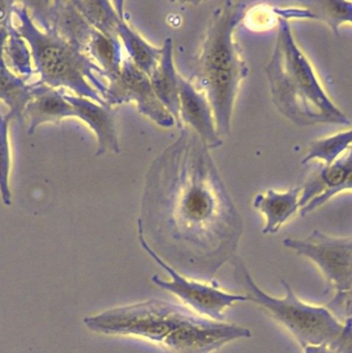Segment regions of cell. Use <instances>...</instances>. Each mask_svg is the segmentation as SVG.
<instances>
[{"instance_id": "obj_1", "label": "cell", "mask_w": 352, "mask_h": 353, "mask_svg": "<svg viewBox=\"0 0 352 353\" xmlns=\"http://www.w3.org/2000/svg\"><path fill=\"white\" fill-rule=\"evenodd\" d=\"M195 136L193 148L184 140L174 144L175 167L169 152L159 162V176L151 179L159 195H145L138 220V234L162 260L180 274L202 282H215V274L236 257L244 222L219 181L204 143Z\"/></svg>"}, {"instance_id": "obj_2", "label": "cell", "mask_w": 352, "mask_h": 353, "mask_svg": "<svg viewBox=\"0 0 352 353\" xmlns=\"http://www.w3.org/2000/svg\"><path fill=\"white\" fill-rule=\"evenodd\" d=\"M83 323L95 334L140 339L165 353H213L252 336L244 326L208 319L186 305L159 299L85 316Z\"/></svg>"}, {"instance_id": "obj_3", "label": "cell", "mask_w": 352, "mask_h": 353, "mask_svg": "<svg viewBox=\"0 0 352 353\" xmlns=\"http://www.w3.org/2000/svg\"><path fill=\"white\" fill-rule=\"evenodd\" d=\"M265 73L273 104L292 123L300 127L319 123L349 125L347 115L325 92L286 20L279 19L275 48Z\"/></svg>"}, {"instance_id": "obj_4", "label": "cell", "mask_w": 352, "mask_h": 353, "mask_svg": "<svg viewBox=\"0 0 352 353\" xmlns=\"http://www.w3.org/2000/svg\"><path fill=\"white\" fill-rule=\"evenodd\" d=\"M14 13L20 20L16 30L30 45L35 73L41 76L37 83L54 90L66 88L75 96L106 105L107 79L90 57L59 37L41 32L24 6H14Z\"/></svg>"}, {"instance_id": "obj_5", "label": "cell", "mask_w": 352, "mask_h": 353, "mask_svg": "<svg viewBox=\"0 0 352 353\" xmlns=\"http://www.w3.org/2000/svg\"><path fill=\"white\" fill-rule=\"evenodd\" d=\"M233 274L244 287L248 301H252L288 330L296 342L306 346H335L346 330V323L340 321L325 307L302 301L289 284L282 280L285 294L275 297L263 291L253 280L239 256L231 261Z\"/></svg>"}, {"instance_id": "obj_6", "label": "cell", "mask_w": 352, "mask_h": 353, "mask_svg": "<svg viewBox=\"0 0 352 353\" xmlns=\"http://www.w3.org/2000/svg\"><path fill=\"white\" fill-rule=\"evenodd\" d=\"M139 243L147 255L161 266L169 276V280L161 278L159 274L151 276V282L162 290L167 291L175 295L186 307L195 313L215 320L224 321L225 313L228 309L237 303L248 301L246 294L227 292L219 288V283H207L188 278L174 270L169 264L162 260L149 247L143 236L138 234Z\"/></svg>"}, {"instance_id": "obj_7", "label": "cell", "mask_w": 352, "mask_h": 353, "mask_svg": "<svg viewBox=\"0 0 352 353\" xmlns=\"http://www.w3.org/2000/svg\"><path fill=\"white\" fill-rule=\"evenodd\" d=\"M248 3L226 1L213 11L198 57L199 73L246 69L234 32L244 19Z\"/></svg>"}, {"instance_id": "obj_8", "label": "cell", "mask_w": 352, "mask_h": 353, "mask_svg": "<svg viewBox=\"0 0 352 353\" xmlns=\"http://www.w3.org/2000/svg\"><path fill=\"white\" fill-rule=\"evenodd\" d=\"M284 247L316 264L335 292L352 286V237H335L315 230L304 239H285Z\"/></svg>"}, {"instance_id": "obj_9", "label": "cell", "mask_w": 352, "mask_h": 353, "mask_svg": "<svg viewBox=\"0 0 352 353\" xmlns=\"http://www.w3.org/2000/svg\"><path fill=\"white\" fill-rule=\"evenodd\" d=\"M104 100L111 108L133 103L141 114L159 127L172 128L176 125L175 119L155 96L148 76L126 57L119 73L108 80Z\"/></svg>"}, {"instance_id": "obj_10", "label": "cell", "mask_w": 352, "mask_h": 353, "mask_svg": "<svg viewBox=\"0 0 352 353\" xmlns=\"http://www.w3.org/2000/svg\"><path fill=\"white\" fill-rule=\"evenodd\" d=\"M22 5L30 11L31 20L41 26L46 34L59 37L86 53L95 28L85 20L72 1L37 0ZM29 13V12H28Z\"/></svg>"}, {"instance_id": "obj_11", "label": "cell", "mask_w": 352, "mask_h": 353, "mask_svg": "<svg viewBox=\"0 0 352 353\" xmlns=\"http://www.w3.org/2000/svg\"><path fill=\"white\" fill-rule=\"evenodd\" d=\"M179 117L182 125L192 128L207 148L215 150L223 143L207 97L182 76H179Z\"/></svg>"}, {"instance_id": "obj_12", "label": "cell", "mask_w": 352, "mask_h": 353, "mask_svg": "<svg viewBox=\"0 0 352 353\" xmlns=\"http://www.w3.org/2000/svg\"><path fill=\"white\" fill-rule=\"evenodd\" d=\"M64 98L74 109L75 117L84 121L95 133L97 142L95 156H103L110 152H119L117 125L113 108L66 92Z\"/></svg>"}, {"instance_id": "obj_13", "label": "cell", "mask_w": 352, "mask_h": 353, "mask_svg": "<svg viewBox=\"0 0 352 353\" xmlns=\"http://www.w3.org/2000/svg\"><path fill=\"white\" fill-rule=\"evenodd\" d=\"M279 19L312 20L325 24L335 36L339 37L340 28L345 24L352 26V1L343 0H316L304 1L292 7H273Z\"/></svg>"}, {"instance_id": "obj_14", "label": "cell", "mask_w": 352, "mask_h": 353, "mask_svg": "<svg viewBox=\"0 0 352 353\" xmlns=\"http://www.w3.org/2000/svg\"><path fill=\"white\" fill-rule=\"evenodd\" d=\"M32 84V98L23 113V119L28 121L27 135H33L43 123H58L62 119L75 117L74 109L64 98L66 90H54L37 82Z\"/></svg>"}, {"instance_id": "obj_15", "label": "cell", "mask_w": 352, "mask_h": 353, "mask_svg": "<svg viewBox=\"0 0 352 353\" xmlns=\"http://www.w3.org/2000/svg\"><path fill=\"white\" fill-rule=\"evenodd\" d=\"M302 192V188L295 187L282 192L267 190L255 196L253 206L265 219L263 234H275L296 212H300Z\"/></svg>"}, {"instance_id": "obj_16", "label": "cell", "mask_w": 352, "mask_h": 353, "mask_svg": "<svg viewBox=\"0 0 352 353\" xmlns=\"http://www.w3.org/2000/svg\"><path fill=\"white\" fill-rule=\"evenodd\" d=\"M179 76L174 65L172 41L167 39L162 47L159 65L148 77L159 102L175 119L177 127L182 128L179 117Z\"/></svg>"}, {"instance_id": "obj_17", "label": "cell", "mask_w": 352, "mask_h": 353, "mask_svg": "<svg viewBox=\"0 0 352 353\" xmlns=\"http://www.w3.org/2000/svg\"><path fill=\"white\" fill-rule=\"evenodd\" d=\"M117 37L126 50V57L143 73L150 75L159 65L162 48L153 46L136 32L128 23L126 13L118 24Z\"/></svg>"}, {"instance_id": "obj_18", "label": "cell", "mask_w": 352, "mask_h": 353, "mask_svg": "<svg viewBox=\"0 0 352 353\" xmlns=\"http://www.w3.org/2000/svg\"><path fill=\"white\" fill-rule=\"evenodd\" d=\"M33 84L12 74L6 65L4 57H0V100L8 106L6 113L10 121L22 123L23 113L32 98Z\"/></svg>"}, {"instance_id": "obj_19", "label": "cell", "mask_w": 352, "mask_h": 353, "mask_svg": "<svg viewBox=\"0 0 352 353\" xmlns=\"http://www.w3.org/2000/svg\"><path fill=\"white\" fill-rule=\"evenodd\" d=\"M76 9L97 32L112 38H118L117 28L124 15V3L72 0Z\"/></svg>"}, {"instance_id": "obj_20", "label": "cell", "mask_w": 352, "mask_h": 353, "mask_svg": "<svg viewBox=\"0 0 352 353\" xmlns=\"http://www.w3.org/2000/svg\"><path fill=\"white\" fill-rule=\"evenodd\" d=\"M119 39L107 37L95 30L86 49V54L110 80L119 73L124 57Z\"/></svg>"}, {"instance_id": "obj_21", "label": "cell", "mask_w": 352, "mask_h": 353, "mask_svg": "<svg viewBox=\"0 0 352 353\" xmlns=\"http://www.w3.org/2000/svg\"><path fill=\"white\" fill-rule=\"evenodd\" d=\"M351 148L352 128L315 140L309 148L308 154L302 159V163L309 164L313 161H318L322 163L323 166H329L344 156L348 150H351Z\"/></svg>"}, {"instance_id": "obj_22", "label": "cell", "mask_w": 352, "mask_h": 353, "mask_svg": "<svg viewBox=\"0 0 352 353\" xmlns=\"http://www.w3.org/2000/svg\"><path fill=\"white\" fill-rule=\"evenodd\" d=\"M6 55L10 67L18 77L28 81L35 73L31 67V52L27 48L24 39L18 30H14L8 37L4 47L3 57Z\"/></svg>"}, {"instance_id": "obj_23", "label": "cell", "mask_w": 352, "mask_h": 353, "mask_svg": "<svg viewBox=\"0 0 352 353\" xmlns=\"http://www.w3.org/2000/svg\"><path fill=\"white\" fill-rule=\"evenodd\" d=\"M10 119L2 114L0 108V195L4 205L12 203L10 189V150L8 141V125Z\"/></svg>"}, {"instance_id": "obj_24", "label": "cell", "mask_w": 352, "mask_h": 353, "mask_svg": "<svg viewBox=\"0 0 352 353\" xmlns=\"http://www.w3.org/2000/svg\"><path fill=\"white\" fill-rule=\"evenodd\" d=\"M325 307L341 322L352 320V286L347 290L335 292Z\"/></svg>"}, {"instance_id": "obj_25", "label": "cell", "mask_w": 352, "mask_h": 353, "mask_svg": "<svg viewBox=\"0 0 352 353\" xmlns=\"http://www.w3.org/2000/svg\"><path fill=\"white\" fill-rule=\"evenodd\" d=\"M16 3L10 0H0V28H6L8 30H14L12 23V16L14 14V9Z\"/></svg>"}, {"instance_id": "obj_26", "label": "cell", "mask_w": 352, "mask_h": 353, "mask_svg": "<svg viewBox=\"0 0 352 353\" xmlns=\"http://www.w3.org/2000/svg\"><path fill=\"white\" fill-rule=\"evenodd\" d=\"M302 350L304 353H341L335 346H306Z\"/></svg>"}, {"instance_id": "obj_27", "label": "cell", "mask_w": 352, "mask_h": 353, "mask_svg": "<svg viewBox=\"0 0 352 353\" xmlns=\"http://www.w3.org/2000/svg\"><path fill=\"white\" fill-rule=\"evenodd\" d=\"M16 30V28H14ZM14 30H8L6 28H0V57H3L4 47H6V41L8 37Z\"/></svg>"}]
</instances>
